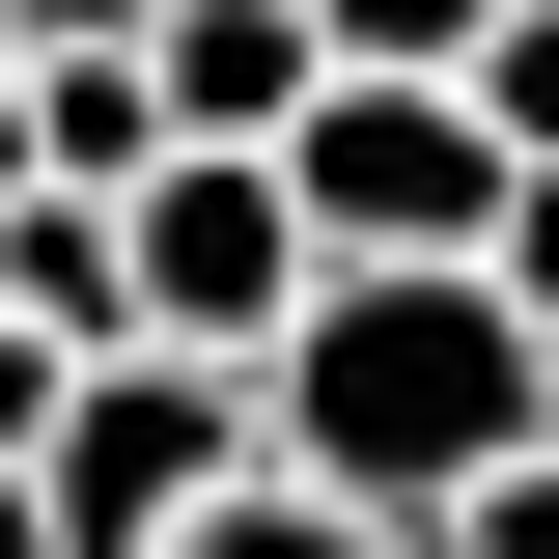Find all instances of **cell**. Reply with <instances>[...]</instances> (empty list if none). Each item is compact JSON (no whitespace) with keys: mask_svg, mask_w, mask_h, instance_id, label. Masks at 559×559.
Instances as JSON below:
<instances>
[{"mask_svg":"<svg viewBox=\"0 0 559 559\" xmlns=\"http://www.w3.org/2000/svg\"><path fill=\"white\" fill-rule=\"evenodd\" d=\"M532 448H559V336L503 308V252L336 280V308L280 336V476H308V503L448 532V503H476V476H532Z\"/></svg>","mask_w":559,"mask_h":559,"instance_id":"1","label":"cell"},{"mask_svg":"<svg viewBox=\"0 0 559 559\" xmlns=\"http://www.w3.org/2000/svg\"><path fill=\"white\" fill-rule=\"evenodd\" d=\"M28 476H57V532H84V559H197L224 503L280 476V392H252V364H168V336H140V364H84V419L28 448Z\"/></svg>","mask_w":559,"mask_h":559,"instance_id":"2","label":"cell"},{"mask_svg":"<svg viewBox=\"0 0 559 559\" xmlns=\"http://www.w3.org/2000/svg\"><path fill=\"white\" fill-rule=\"evenodd\" d=\"M308 308H336V224L280 197L252 140H168V168H140V336L280 392V336H308Z\"/></svg>","mask_w":559,"mask_h":559,"instance_id":"3","label":"cell"},{"mask_svg":"<svg viewBox=\"0 0 559 559\" xmlns=\"http://www.w3.org/2000/svg\"><path fill=\"white\" fill-rule=\"evenodd\" d=\"M280 197L336 224V280H419V252H503V197H532V168H503L476 84H336V112L280 140Z\"/></svg>","mask_w":559,"mask_h":559,"instance_id":"4","label":"cell"},{"mask_svg":"<svg viewBox=\"0 0 559 559\" xmlns=\"http://www.w3.org/2000/svg\"><path fill=\"white\" fill-rule=\"evenodd\" d=\"M140 57H168V140H252V168L336 112V28H308V0H168Z\"/></svg>","mask_w":559,"mask_h":559,"instance_id":"5","label":"cell"},{"mask_svg":"<svg viewBox=\"0 0 559 559\" xmlns=\"http://www.w3.org/2000/svg\"><path fill=\"white\" fill-rule=\"evenodd\" d=\"M0 140H28V197H140V168H168V57H140V28H112V57H28Z\"/></svg>","mask_w":559,"mask_h":559,"instance_id":"6","label":"cell"},{"mask_svg":"<svg viewBox=\"0 0 559 559\" xmlns=\"http://www.w3.org/2000/svg\"><path fill=\"white\" fill-rule=\"evenodd\" d=\"M308 28H336V84H476L503 57V0H308Z\"/></svg>","mask_w":559,"mask_h":559,"instance_id":"7","label":"cell"},{"mask_svg":"<svg viewBox=\"0 0 559 559\" xmlns=\"http://www.w3.org/2000/svg\"><path fill=\"white\" fill-rule=\"evenodd\" d=\"M197 559H419V532H392V503H308V476H252V503H224Z\"/></svg>","mask_w":559,"mask_h":559,"instance_id":"8","label":"cell"},{"mask_svg":"<svg viewBox=\"0 0 559 559\" xmlns=\"http://www.w3.org/2000/svg\"><path fill=\"white\" fill-rule=\"evenodd\" d=\"M476 112H503V168H559V0H503V57H476Z\"/></svg>","mask_w":559,"mask_h":559,"instance_id":"9","label":"cell"},{"mask_svg":"<svg viewBox=\"0 0 559 559\" xmlns=\"http://www.w3.org/2000/svg\"><path fill=\"white\" fill-rule=\"evenodd\" d=\"M419 559H559V448H532V476H476V503H448Z\"/></svg>","mask_w":559,"mask_h":559,"instance_id":"10","label":"cell"},{"mask_svg":"<svg viewBox=\"0 0 559 559\" xmlns=\"http://www.w3.org/2000/svg\"><path fill=\"white\" fill-rule=\"evenodd\" d=\"M503 308H532V336H559V168H532V197H503Z\"/></svg>","mask_w":559,"mask_h":559,"instance_id":"11","label":"cell"},{"mask_svg":"<svg viewBox=\"0 0 559 559\" xmlns=\"http://www.w3.org/2000/svg\"><path fill=\"white\" fill-rule=\"evenodd\" d=\"M0 559H84V532H57V476H0Z\"/></svg>","mask_w":559,"mask_h":559,"instance_id":"12","label":"cell"}]
</instances>
